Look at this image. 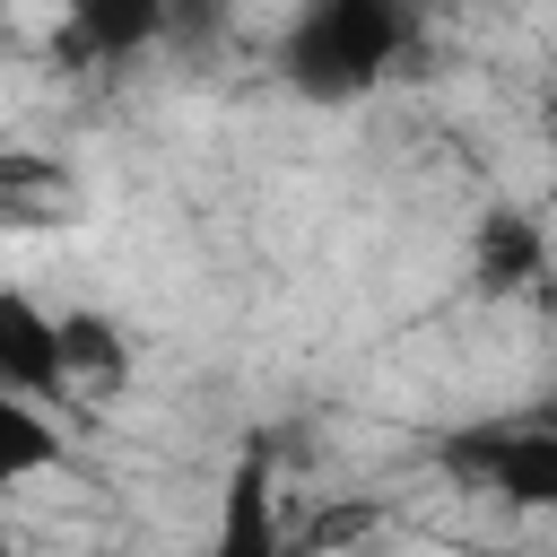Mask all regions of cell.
I'll return each instance as SVG.
<instances>
[{"instance_id":"6da1fadb","label":"cell","mask_w":557,"mask_h":557,"mask_svg":"<svg viewBox=\"0 0 557 557\" xmlns=\"http://www.w3.org/2000/svg\"><path fill=\"white\" fill-rule=\"evenodd\" d=\"M409 52V9L400 0H305L278 35V78L313 104H348L392 78Z\"/></svg>"},{"instance_id":"7a4b0ae2","label":"cell","mask_w":557,"mask_h":557,"mask_svg":"<svg viewBox=\"0 0 557 557\" xmlns=\"http://www.w3.org/2000/svg\"><path fill=\"white\" fill-rule=\"evenodd\" d=\"M435 461L461 487H479V496H496L513 513H557V426H522V418L487 426L479 418V426H453L435 444Z\"/></svg>"},{"instance_id":"3957f363","label":"cell","mask_w":557,"mask_h":557,"mask_svg":"<svg viewBox=\"0 0 557 557\" xmlns=\"http://www.w3.org/2000/svg\"><path fill=\"white\" fill-rule=\"evenodd\" d=\"M165 26H174V0H70L61 26H52V61H70V70H104V61L148 52Z\"/></svg>"},{"instance_id":"277c9868","label":"cell","mask_w":557,"mask_h":557,"mask_svg":"<svg viewBox=\"0 0 557 557\" xmlns=\"http://www.w3.org/2000/svg\"><path fill=\"white\" fill-rule=\"evenodd\" d=\"M540 270H548V218L496 200V209L470 226V287H479L487 305H505V296H531Z\"/></svg>"},{"instance_id":"5b68a950","label":"cell","mask_w":557,"mask_h":557,"mask_svg":"<svg viewBox=\"0 0 557 557\" xmlns=\"http://www.w3.org/2000/svg\"><path fill=\"white\" fill-rule=\"evenodd\" d=\"M0 374L35 400H70V374H61V313H44L35 296L0 287Z\"/></svg>"},{"instance_id":"8992f818","label":"cell","mask_w":557,"mask_h":557,"mask_svg":"<svg viewBox=\"0 0 557 557\" xmlns=\"http://www.w3.org/2000/svg\"><path fill=\"white\" fill-rule=\"evenodd\" d=\"M278 487H270V444H252L244 461H235V479H226V505H218V548L226 557H278L287 548V531H278V505H270Z\"/></svg>"},{"instance_id":"52a82bcc","label":"cell","mask_w":557,"mask_h":557,"mask_svg":"<svg viewBox=\"0 0 557 557\" xmlns=\"http://www.w3.org/2000/svg\"><path fill=\"white\" fill-rule=\"evenodd\" d=\"M44 470H70V435L35 409V392H17V383L0 374V487L44 479Z\"/></svg>"},{"instance_id":"ba28073f","label":"cell","mask_w":557,"mask_h":557,"mask_svg":"<svg viewBox=\"0 0 557 557\" xmlns=\"http://www.w3.org/2000/svg\"><path fill=\"white\" fill-rule=\"evenodd\" d=\"M61 374H70V392H113V383H131V339H122V322L70 305V313H61Z\"/></svg>"},{"instance_id":"9c48e42d","label":"cell","mask_w":557,"mask_h":557,"mask_svg":"<svg viewBox=\"0 0 557 557\" xmlns=\"http://www.w3.org/2000/svg\"><path fill=\"white\" fill-rule=\"evenodd\" d=\"M191 9H209V0H174V17H191Z\"/></svg>"},{"instance_id":"30bf717a","label":"cell","mask_w":557,"mask_h":557,"mask_svg":"<svg viewBox=\"0 0 557 557\" xmlns=\"http://www.w3.org/2000/svg\"><path fill=\"white\" fill-rule=\"evenodd\" d=\"M548 209H557V157H548Z\"/></svg>"}]
</instances>
